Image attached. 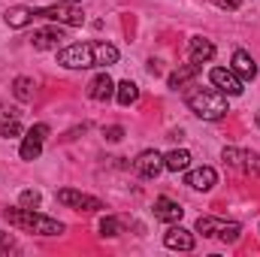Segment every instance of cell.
<instances>
[{"label":"cell","mask_w":260,"mask_h":257,"mask_svg":"<svg viewBox=\"0 0 260 257\" xmlns=\"http://www.w3.org/2000/svg\"><path fill=\"white\" fill-rule=\"evenodd\" d=\"M67 3H73V0H67Z\"/></svg>","instance_id":"4dcf8cb0"},{"label":"cell","mask_w":260,"mask_h":257,"mask_svg":"<svg viewBox=\"0 0 260 257\" xmlns=\"http://www.w3.org/2000/svg\"><path fill=\"white\" fill-rule=\"evenodd\" d=\"M182 206L176 203V200H170V197H157L154 200V218L157 221H167V224H176V221H182Z\"/></svg>","instance_id":"9c48e42d"},{"label":"cell","mask_w":260,"mask_h":257,"mask_svg":"<svg viewBox=\"0 0 260 257\" xmlns=\"http://www.w3.org/2000/svg\"><path fill=\"white\" fill-rule=\"evenodd\" d=\"M257 127H260V112H257Z\"/></svg>","instance_id":"f546056e"},{"label":"cell","mask_w":260,"mask_h":257,"mask_svg":"<svg viewBox=\"0 0 260 257\" xmlns=\"http://www.w3.org/2000/svg\"><path fill=\"white\" fill-rule=\"evenodd\" d=\"M197 73H200V64H185V67H179L173 76H170V88H182L185 82H191Z\"/></svg>","instance_id":"d6986e66"},{"label":"cell","mask_w":260,"mask_h":257,"mask_svg":"<svg viewBox=\"0 0 260 257\" xmlns=\"http://www.w3.org/2000/svg\"><path fill=\"white\" fill-rule=\"evenodd\" d=\"M103 136H106L109 142H118V139L124 136V127H106V130H103Z\"/></svg>","instance_id":"83f0119b"},{"label":"cell","mask_w":260,"mask_h":257,"mask_svg":"<svg viewBox=\"0 0 260 257\" xmlns=\"http://www.w3.org/2000/svg\"><path fill=\"white\" fill-rule=\"evenodd\" d=\"M12 91H15L18 100H30V97H34V82L24 79V76H18V79L12 82Z\"/></svg>","instance_id":"7402d4cb"},{"label":"cell","mask_w":260,"mask_h":257,"mask_svg":"<svg viewBox=\"0 0 260 257\" xmlns=\"http://www.w3.org/2000/svg\"><path fill=\"white\" fill-rule=\"evenodd\" d=\"M94 55H97V67H109L118 61V49L112 43H94Z\"/></svg>","instance_id":"ac0fdd59"},{"label":"cell","mask_w":260,"mask_h":257,"mask_svg":"<svg viewBox=\"0 0 260 257\" xmlns=\"http://www.w3.org/2000/svg\"><path fill=\"white\" fill-rule=\"evenodd\" d=\"M227 227V221H218V218H200L197 221V230L203 233V236H215V233H221Z\"/></svg>","instance_id":"44dd1931"},{"label":"cell","mask_w":260,"mask_h":257,"mask_svg":"<svg viewBox=\"0 0 260 257\" xmlns=\"http://www.w3.org/2000/svg\"><path fill=\"white\" fill-rule=\"evenodd\" d=\"M164 245L173 248V251H194V236L185 227H170L167 236H164Z\"/></svg>","instance_id":"30bf717a"},{"label":"cell","mask_w":260,"mask_h":257,"mask_svg":"<svg viewBox=\"0 0 260 257\" xmlns=\"http://www.w3.org/2000/svg\"><path fill=\"white\" fill-rule=\"evenodd\" d=\"M212 3H218L221 9H239V0H212Z\"/></svg>","instance_id":"f1b7e54d"},{"label":"cell","mask_w":260,"mask_h":257,"mask_svg":"<svg viewBox=\"0 0 260 257\" xmlns=\"http://www.w3.org/2000/svg\"><path fill=\"white\" fill-rule=\"evenodd\" d=\"M58 64L70 67V70H88L97 67V55H94V43H73L58 52Z\"/></svg>","instance_id":"3957f363"},{"label":"cell","mask_w":260,"mask_h":257,"mask_svg":"<svg viewBox=\"0 0 260 257\" xmlns=\"http://www.w3.org/2000/svg\"><path fill=\"white\" fill-rule=\"evenodd\" d=\"M0 133L9 139V136H18L21 133V124H18V115H12L9 121H3V127H0Z\"/></svg>","instance_id":"484cf974"},{"label":"cell","mask_w":260,"mask_h":257,"mask_svg":"<svg viewBox=\"0 0 260 257\" xmlns=\"http://www.w3.org/2000/svg\"><path fill=\"white\" fill-rule=\"evenodd\" d=\"M15 248V242H12V236L9 233H0V254H9Z\"/></svg>","instance_id":"4316f807"},{"label":"cell","mask_w":260,"mask_h":257,"mask_svg":"<svg viewBox=\"0 0 260 257\" xmlns=\"http://www.w3.org/2000/svg\"><path fill=\"white\" fill-rule=\"evenodd\" d=\"M133 167H136V173H139L142 179H157L160 170H167V167H164V154H157V151H151V148L142 151Z\"/></svg>","instance_id":"ba28073f"},{"label":"cell","mask_w":260,"mask_h":257,"mask_svg":"<svg viewBox=\"0 0 260 257\" xmlns=\"http://www.w3.org/2000/svg\"><path fill=\"white\" fill-rule=\"evenodd\" d=\"M188 164H191V154H188L185 148H176V151H170V154L164 157V167H167L170 173H182V170H188Z\"/></svg>","instance_id":"e0dca14e"},{"label":"cell","mask_w":260,"mask_h":257,"mask_svg":"<svg viewBox=\"0 0 260 257\" xmlns=\"http://www.w3.org/2000/svg\"><path fill=\"white\" fill-rule=\"evenodd\" d=\"M224 160L233 170H245V151H239V148H224Z\"/></svg>","instance_id":"603a6c76"},{"label":"cell","mask_w":260,"mask_h":257,"mask_svg":"<svg viewBox=\"0 0 260 257\" xmlns=\"http://www.w3.org/2000/svg\"><path fill=\"white\" fill-rule=\"evenodd\" d=\"M49 136V124H34V127L24 133V142H21V160H37L40 151H43V142Z\"/></svg>","instance_id":"5b68a950"},{"label":"cell","mask_w":260,"mask_h":257,"mask_svg":"<svg viewBox=\"0 0 260 257\" xmlns=\"http://www.w3.org/2000/svg\"><path fill=\"white\" fill-rule=\"evenodd\" d=\"M115 97H118V103L121 106H130V103H136L139 100V88H136V82H121L118 88H115Z\"/></svg>","instance_id":"ffe728a7"},{"label":"cell","mask_w":260,"mask_h":257,"mask_svg":"<svg viewBox=\"0 0 260 257\" xmlns=\"http://www.w3.org/2000/svg\"><path fill=\"white\" fill-rule=\"evenodd\" d=\"M112 94H115V82L109 79V73L94 76V82L88 85V97H91V100H100V103H103V100H109Z\"/></svg>","instance_id":"4fadbf2b"},{"label":"cell","mask_w":260,"mask_h":257,"mask_svg":"<svg viewBox=\"0 0 260 257\" xmlns=\"http://www.w3.org/2000/svg\"><path fill=\"white\" fill-rule=\"evenodd\" d=\"M18 203H21V209H37V206H40V194L37 191H21Z\"/></svg>","instance_id":"d4e9b609"},{"label":"cell","mask_w":260,"mask_h":257,"mask_svg":"<svg viewBox=\"0 0 260 257\" xmlns=\"http://www.w3.org/2000/svg\"><path fill=\"white\" fill-rule=\"evenodd\" d=\"M6 221L24 233H40V236H58L64 233V224L55 218H46L34 209H6Z\"/></svg>","instance_id":"6da1fadb"},{"label":"cell","mask_w":260,"mask_h":257,"mask_svg":"<svg viewBox=\"0 0 260 257\" xmlns=\"http://www.w3.org/2000/svg\"><path fill=\"white\" fill-rule=\"evenodd\" d=\"M34 15H40V18H52V21H61V24H73V27H79V24H85V12L79 9V6H73V3H55V6H46V9H37Z\"/></svg>","instance_id":"277c9868"},{"label":"cell","mask_w":260,"mask_h":257,"mask_svg":"<svg viewBox=\"0 0 260 257\" xmlns=\"http://www.w3.org/2000/svg\"><path fill=\"white\" fill-rule=\"evenodd\" d=\"M185 182H188L194 191H212L215 182H218V173H215L212 167H200V170H191V173H188Z\"/></svg>","instance_id":"7c38bea8"},{"label":"cell","mask_w":260,"mask_h":257,"mask_svg":"<svg viewBox=\"0 0 260 257\" xmlns=\"http://www.w3.org/2000/svg\"><path fill=\"white\" fill-rule=\"evenodd\" d=\"M215 58V46L209 43V40H203V37H194L191 40V64H206V61H212Z\"/></svg>","instance_id":"9a60e30c"},{"label":"cell","mask_w":260,"mask_h":257,"mask_svg":"<svg viewBox=\"0 0 260 257\" xmlns=\"http://www.w3.org/2000/svg\"><path fill=\"white\" fill-rule=\"evenodd\" d=\"M100 233L103 236H118L121 233V221L118 218H103L100 221Z\"/></svg>","instance_id":"cb8c5ba5"},{"label":"cell","mask_w":260,"mask_h":257,"mask_svg":"<svg viewBox=\"0 0 260 257\" xmlns=\"http://www.w3.org/2000/svg\"><path fill=\"white\" fill-rule=\"evenodd\" d=\"M188 106L191 112L206 118V121H218L227 115V97L224 91H209V88H200L194 94H188Z\"/></svg>","instance_id":"7a4b0ae2"},{"label":"cell","mask_w":260,"mask_h":257,"mask_svg":"<svg viewBox=\"0 0 260 257\" xmlns=\"http://www.w3.org/2000/svg\"><path fill=\"white\" fill-rule=\"evenodd\" d=\"M239 79H254L257 76V64H254V58L248 55V52H242V49H236L233 52V67H230Z\"/></svg>","instance_id":"5bb4252c"},{"label":"cell","mask_w":260,"mask_h":257,"mask_svg":"<svg viewBox=\"0 0 260 257\" xmlns=\"http://www.w3.org/2000/svg\"><path fill=\"white\" fill-rule=\"evenodd\" d=\"M58 203H64L70 209H79V212H97V209H103V203H100L97 197H88V194L73 191V188L58 191Z\"/></svg>","instance_id":"8992f818"},{"label":"cell","mask_w":260,"mask_h":257,"mask_svg":"<svg viewBox=\"0 0 260 257\" xmlns=\"http://www.w3.org/2000/svg\"><path fill=\"white\" fill-rule=\"evenodd\" d=\"M3 18H6L9 27H24V24L34 21V9H27V6H12V9H6Z\"/></svg>","instance_id":"2e32d148"},{"label":"cell","mask_w":260,"mask_h":257,"mask_svg":"<svg viewBox=\"0 0 260 257\" xmlns=\"http://www.w3.org/2000/svg\"><path fill=\"white\" fill-rule=\"evenodd\" d=\"M209 79H212V85H218V91H224L230 97H239L242 94V79L233 70H227V67H215L209 73Z\"/></svg>","instance_id":"52a82bcc"},{"label":"cell","mask_w":260,"mask_h":257,"mask_svg":"<svg viewBox=\"0 0 260 257\" xmlns=\"http://www.w3.org/2000/svg\"><path fill=\"white\" fill-rule=\"evenodd\" d=\"M61 40H64V30L61 27H43V30H34V37H30V43H34V49H58L61 46Z\"/></svg>","instance_id":"8fae6325"}]
</instances>
